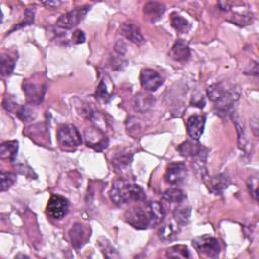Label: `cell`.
I'll list each match as a JSON object with an SVG mask.
<instances>
[{
    "mask_svg": "<svg viewBox=\"0 0 259 259\" xmlns=\"http://www.w3.org/2000/svg\"><path fill=\"white\" fill-rule=\"evenodd\" d=\"M110 196L111 200L118 206H123L130 202H144L146 200L143 188L131 184L125 178H118L113 182Z\"/></svg>",
    "mask_w": 259,
    "mask_h": 259,
    "instance_id": "6da1fadb",
    "label": "cell"
},
{
    "mask_svg": "<svg viewBox=\"0 0 259 259\" xmlns=\"http://www.w3.org/2000/svg\"><path fill=\"white\" fill-rule=\"evenodd\" d=\"M57 139L63 148H77L82 144L79 131L73 125H62L58 128Z\"/></svg>",
    "mask_w": 259,
    "mask_h": 259,
    "instance_id": "7a4b0ae2",
    "label": "cell"
},
{
    "mask_svg": "<svg viewBox=\"0 0 259 259\" xmlns=\"http://www.w3.org/2000/svg\"><path fill=\"white\" fill-rule=\"evenodd\" d=\"M192 245L199 253L211 258L218 257L221 251L219 241L210 235H203L193 239Z\"/></svg>",
    "mask_w": 259,
    "mask_h": 259,
    "instance_id": "3957f363",
    "label": "cell"
},
{
    "mask_svg": "<svg viewBox=\"0 0 259 259\" xmlns=\"http://www.w3.org/2000/svg\"><path fill=\"white\" fill-rule=\"evenodd\" d=\"M125 220L135 229H147L150 227V220L147 208L136 206L129 209L125 214Z\"/></svg>",
    "mask_w": 259,
    "mask_h": 259,
    "instance_id": "277c9868",
    "label": "cell"
},
{
    "mask_svg": "<svg viewBox=\"0 0 259 259\" xmlns=\"http://www.w3.org/2000/svg\"><path fill=\"white\" fill-rule=\"evenodd\" d=\"M69 211V202L59 194H53L48 202L47 214L55 220L63 219Z\"/></svg>",
    "mask_w": 259,
    "mask_h": 259,
    "instance_id": "5b68a950",
    "label": "cell"
},
{
    "mask_svg": "<svg viewBox=\"0 0 259 259\" xmlns=\"http://www.w3.org/2000/svg\"><path fill=\"white\" fill-rule=\"evenodd\" d=\"M89 5H84L82 7H78L72 11H69L68 13L63 14L62 17L57 21L56 24L61 28L71 29L79 24V23L85 18V15L89 11Z\"/></svg>",
    "mask_w": 259,
    "mask_h": 259,
    "instance_id": "8992f818",
    "label": "cell"
},
{
    "mask_svg": "<svg viewBox=\"0 0 259 259\" xmlns=\"http://www.w3.org/2000/svg\"><path fill=\"white\" fill-rule=\"evenodd\" d=\"M187 176V167L184 162H173L167 167L164 179L169 185H179Z\"/></svg>",
    "mask_w": 259,
    "mask_h": 259,
    "instance_id": "52a82bcc",
    "label": "cell"
},
{
    "mask_svg": "<svg viewBox=\"0 0 259 259\" xmlns=\"http://www.w3.org/2000/svg\"><path fill=\"white\" fill-rule=\"evenodd\" d=\"M85 140L87 146L95 151H102L109 145L108 138L98 129H87L85 131Z\"/></svg>",
    "mask_w": 259,
    "mask_h": 259,
    "instance_id": "ba28073f",
    "label": "cell"
},
{
    "mask_svg": "<svg viewBox=\"0 0 259 259\" xmlns=\"http://www.w3.org/2000/svg\"><path fill=\"white\" fill-rule=\"evenodd\" d=\"M140 81L148 91H155L163 84V78L161 75L152 69H143L140 74Z\"/></svg>",
    "mask_w": 259,
    "mask_h": 259,
    "instance_id": "9c48e42d",
    "label": "cell"
},
{
    "mask_svg": "<svg viewBox=\"0 0 259 259\" xmlns=\"http://www.w3.org/2000/svg\"><path fill=\"white\" fill-rule=\"evenodd\" d=\"M239 96H240V91L238 89L232 88L227 90L225 94L217 102H215L216 103L215 108L217 110L218 115H222V114L226 115L229 113L230 110L232 109L234 102L239 99Z\"/></svg>",
    "mask_w": 259,
    "mask_h": 259,
    "instance_id": "30bf717a",
    "label": "cell"
},
{
    "mask_svg": "<svg viewBox=\"0 0 259 259\" xmlns=\"http://www.w3.org/2000/svg\"><path fill=\"white\" fill-rule=\"evenodd\" d=\"M206 116L205 115H193L188 118L187 121L188 134L191 139L197 141L199 140L205 129Z\"/></svg>",
    "mask_w": 259,
    "mask_h": 259,
    "instance_id": "8fae6325",
    "label": "cell"
},
{
    "mask_svg": "<svg viewBox=\"0 0 259 259\" xmlns=\"http://www.w3.org/2000/svg\"><path fill=\"white\" fill-rule=\"evenodd\" d=\"M69 237L73 247L75 249H80L86 244L90 235L82 224L77 223L71 228V230L69 231Z\"/></svg>",
    "mask_w": 259,
    "mask_h": 259,
    "instance_id": "7c38bea8",
    "label": "cell"
},
{
    "mask_svg": "<svg viewBox=\"0 0 259 259\" xmlns=\"http://www.w3.org/2000/svg\"><path fill=\"white\" fill-rule=\"evenodd\" d=\"M146 208L149 215L150 227H155L159 225L165 218V209L160 203L151 202L146 205Z\"/></svg>",
    "mask_w": 259,
    "mask_h": 259,
    "instance_id": "4fadbf2b",
    "label": "cell"
},
{
    "mask_svg": "<svg viewBox=\"0 0 259 259\" xmlns=\"http://www.w3.org/2000/svg\"><path fill=\"white\" fill-rule=\"evenodd\" d=\"M154 97L147 93H139L134 98V109L136 112L146 113L153 108Z\"/></svg>",
    "mask_w": 259,
    "mask_h": 259,
    "instance_id": "5bb4252c",
    "label": "cell"
},
{
    "mask_svg": "<svg viewBox=\"0 0 259 259\" xmlns=\"http://www.w3.org/2000/svg\"><path fill=\"white\" fill-rule=\"evenodd\" d=\"M170 56L173 60L178 62H186L190 58V50L188 45L182 40H177L170 52Z\"/></svg>",
    "mask_w": 259,
    "mask_h": 259,
    "instance_id": "9a60e30c",
    "label": "cell"
},
{
    "mask_svg": "<svg viewBox=\"0 0 259 259\" xmlns=\"http://www.w3.org/2000/svg\"><path fill=\"white\" fill-rule=\"evenodd\" d=\"M120 34L136 45L144 43V37L142 36L139 27L134 24H124L120 26Z\"/></svg>",
    "mask_w": 259,
    "mask_h": 259,
    "instance_id": "2e32d148",
    "label": "cell"
},
{
    "mask_svg": "<svg viewBox=\"0 0 259 259\" xmlns=\"http://www.w3.org/2000/svg\"><path fill=\"white\" fill-rule=\"evenodd\" d=\"M24 91L26 94V99L30 103H40L44 96V89L36 83L25 81L24 83Z\"/></svg>",
    "mask_w": 259,
    "mask_h": 259,
    "instance_id": "e0dca14e",
    "label": "cell"
},
{
    "mask_svg": "<svg viewBox=\"0 0 259 259\" xmlns=\"http://www.w3.org/2000/svg\"><path fill=\"white\" fill-rule=\"evenodd\" d=\"M165 5L159 2H148L144 6V14L151 22L158 21L165 12Z\"/></svg>",
    "mask_w": 259,
    "mask_h": 259,
    "instance_id": "ac0fdd59",
    "label": "cell"
},
{
    "mask_svg": "<svg viewBox=\"0 0 259 259\" xmlns=\"http://www.w3.org/2000/svg\"><path fill=\"white\" fill-rule=\"evenodd\" d=\"M230 184V178L226 174H219L211 178V191L216 194L222 193Z\"/></svg>",
    "mask_w": 259,
    "mask_h": 259,
    "instance_id": "d6986e66",
    "label": "cell"
},
{
    "mask_svg": "<svg viewBox=\"0 0 259 259\" xmlns=\"http://www.w3.org/2000/svg\"><path fill=\"white\" fill-rule=\"evenodd\" d=\"M19 150V142L18 141H8L0 146V156L2 159H9L11 161L17 157V153Z\"/></svg>",
    "mask_w": 259,
    "mask_h": 259,
    "instance_id": "ffe728a7",
    "label": "cell"
},
{
    "mask_svg": "<svg viewBox=\"0 0 259 259\" xmlns=\"http://www.w3.org/2000/svg\"><path fill=\"white\" fill-rule=\"evenodd\" d=\"M177 150L180 152L182 156H199L202 154L203 148L200 144H195L190 141H186L182 143Z\"/></svg>",
    "mask_w": 259,
    "mask_h": 259,
    "instance_id": "44dd1931",
    "label": "cell"
},
{
    "mask_svg": "<svg viewBox=\"0 0 259 259\" xmlns=\"http://www.w3.org/2000/svg\"><path fill=\"white\" fill-rule=\"evenodd\" d=\"M162 199L167 203L181 204L187 199V195L179 188H169L163 192Z\"/></svg>",
    "mask_w": 259,
    "mask_h": 259,
    "instance_id": "7402d4cb",
    "label": "cell"
},
{
    "mask_svg": "<svg viewBox=\"0 0 259 259\" xmlns=\"http://www.w3.org/2000/svg\"><path fill=\"white\" fill-rule=\"evenodd\" d=\"M191 215V209L189 206L187 205H180L178 206L174 212H173V217L177 224L179 225H186L189 222Z\"/></svg>",
    "mask_w": 259,
    "mask_h": 259,
    "instance_id": "603a6c76",
    "label": "cell"
},
{
    "mask_svg": "<svg viewBox=\"0 0 259 259\" xmlns=\"http://www.w3.org/2000/svg\"><path fill=\"white\" fill-rule=\"evenodd\" d=\"M133 158V154L128 153V152H125V153H119L117 154L113 158V165L117 170H125L129 168L131 165V161Z\"/></svg>",
    "mask_w": 259,
    "mask_h": 259,
    "instance_id": "cb8c5ba5",
    "label": "cell"
},
{
    "mask_svg": "<svg viewBox=\"0 0 259 259\" xmlns=\"http://www.w3.org/2000/svg\"><path fill=\"white\" fill-rule=\"evenodd\" d=\"M171 24L172 26L177 30L179 34H185L188 33L190 29V24L189 23L181 17V15L173 12L170 17Z\"/></svg>",
    "mask_w": 259,
    "mask_h": 259,
    "instance_id": "d4e9b609",
    "label": "cell"
},
{
    "mask_svg": "<svg viewBox=\"0 0 259 259\" xmlns=\"http://www.w3.org/2000/svg\"><path fill=\"white\" fill-rule=\"evenodd\" d=\"M158 235L160 240L164 242H171L175 240L177 236V229L173 224H167L160 228Z\"/></svg>",
    "mask_w": 259,
    "mask_h": 259,
    "instance_id": "484cf974",
    "label": "cell"
},
{
    "mask_svg": "<svg viewBox=\"0 0 259 259\" xmlns=\"http://www.w3.org/2000/svg\"><path fill=\"white\" fill-rule=\"evenodd\" d=\"M166 256L169 258H190V252L185 245H175L166 251Z\"/></svg>",
    "mask_w": 259,
    "mask_h": 259,
    "instance_id": "4316f807",
    "label": "cell"
},
{
    "mask_svg": "<svg viewBox=\"0 0 259 259\" xmlns=\"http://www.w3.org/2000/svg\"><path fill=\"white\" fill-rule=\"evenodd\" d=\"M227 91V89L221 83L212 84L208 88V97L212 102H217Z\"/></svg>",
    "mask_w": 259,
    "mask_h": 259,
    "instance_id": "83f0119b",
    "label": "cell"
},
{
    "mask_svg": "<svg viewBox=\"0 0 259 259\" xmlns=\"http://www.w3.org/2000/svg\"><path fill=\"white\" fill-rule=\"evenodd\" d=\"M14 68V61L9 57L2 55L0 60V70H1L2 76H9Z\"/></svg>",
    "mask_w": 259,
    "mask_h": 259,
    "instance_id": "f1b7e54d",
    "label": "cell"
},
{
    "mask_svg": "<svg viewBox=\"0 0 259 259\" xmlns=\"http://www.w3.org/2000/svg\"><path fill=\"white\" fill-rule=\"evenodd\" d=\"M98 245H99V247H100V249H101V251H102V253L104 254L105 257H109V258L119 257V255L118 254L116 249L112 246V244L108 240H105L103 238L99 239Z\"/></svg>",
    "mask_w": 259,
    "mask_h": 259,
    "instance_id": "f546056e",
    "label": "cell"
},
{
    "mask_svg": "<svg viewBox=\"0 0 259 259\" xmlns=\"http://www.w3.org/2000/svg\"><path fill=\"white\" fill-rule=\"evenodd\" d=\"M34 21H35V8H27L24 12V20L18 24L17 25H15L9 33H12L13 30L15 29H19L21 27H24V26H26V25H29V24H34Z\"/></svg>",
    "mask_w": 259,
    "mask_h": 259,
    "instance_id": "4dcf8cb0",
    "label": "cell"
},
{
    "mask_svg": "<svg viewBox=\"0 0 259 259\" xmlns=\"http://www.w3.org/2000/svg\"><path fill=\"white\" fill-rule=\"evenodd\" d=\"M0 179H1V191H5L14 184L17 176L13 173L2 171L1 175H0Z\"/></svg>",
    "mask_w": 259,
    "mask_h": 259,
    "instance_id": "1f68e13d",
    "label": "cell"
},
{
    "mask_svg": "<svg viewBox=\"0 0 259 259\" xmlns=\"http://www.w3.org/2000/svg\"><path fill=\"white\" fill-rule=\"evenodd\" d=\"M96 98L98 99H102L104 101H106L108 99L111 98V94L108 91V89H106V85L104 83L103 80L100 81L98 87H97V90H96Z\"/></svg>",
    "mask_w": 259,
    "mask_h": 259,
    "instance_id": "d6a6232c",
    "label": "cell"
},
{
    "mask_svg": "<svg viewBox=\"0 0 259 259\" xmlns=\"http://www.w3.org/2000/svg\"><path fill=\"white\" fill-rule=\"evenodd\" d=\"M247 188L251 195L254 197V200H257V188H258V177L257 175L251 176L248 178L247 181Z\"/></svg>",
    "mask_w": 259,
    "mask_h": 259,
    "instance_id": "836d02e7",
    "label": "cell"
},
{
    "mask_svg": "<svg viewBox=\"0 0 259 259\" xmlns=\"http://www.w3.org/2000/svg\"><path fill=\"white\" fill-rule=\"evenodd\" d=\"M18 117L24 120V121H27L29 119H32L34 118L33 116V111L32 109L26 108V106H23V108L18 112Z\"/></svg>",
    "mask_w": 259,
    "mask_h": 259,
    "instance_id": "e575fe53",
    "label": "cell"
},
{
    "mask_svg": "<svg viewBox=\"0 0 259 259\" xmlns=\"http://www.w3.org/2000/svg\"><path fill=\"white\" fill-rule=\"evenodd\" d=\"M74 41L76 44L83 43L85 41V36H84L83 32H81V30H76L75 34H74Z\"/></svg>",
    "mask_w": 259,
    "mask_h": 259,
    "instance_id": "d590c367",
    "label": "cell"
},
{
    "mask_svg": "<svg viewBox=\"0 0 259 259\" xmlns=\"http://www.w3.org/2000/svg\"><path fill=\"white\" fill-rule=\"evenodd\" d=\"M43 4L44 5H47V6H58V5H60L61 4V2H59V1H55V2H53V1H49V2H43Z\"/></svg>",
    "mask_w": 259,
    "mask_h": 259,
    "instance_id": "8d00e7d4",
    "label": "cell"
}]
</instances>
